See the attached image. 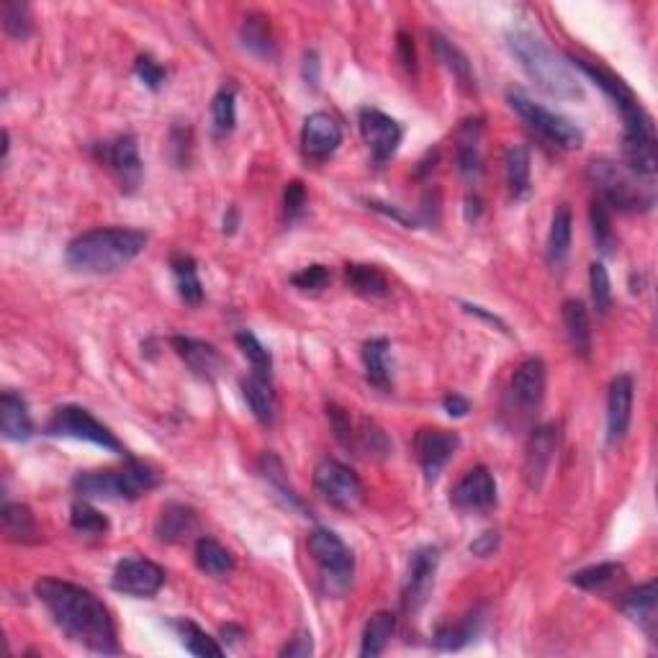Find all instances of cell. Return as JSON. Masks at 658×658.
Here are the masks:
<instances>
[{"instance_id":"1","label":"cell","mask_w":658,"mask_h":658,"mask_svg":"<svg viewBox=\"0 0 658 658\" xmlns=\"http://www.w3.org/2000/svg\"><path fill=\"white\" fill-rule=\"evenodd\" d=\"M36 597L47 607L54 625L75 643L96 653H119L116 623L108 607L90 589L78 587L72 581L39 579Z\"/></svg>"},{"instance_id":"2","label":"cell","mask_w":658,"mask_h":658,"mask_svg":"<svg viewBox=\"0 0 658 658\" xmlns=\"http://www.w3.org/2000/svg\"><path fill=\"white\" fill-rule=\"evenodd\" d=\"M147 247V234L129 227L88 229L67 245V265L78 273L106 276L126 268Z\"/></svg>"},{"instance_id":"3","label":"cell","mask_w":658,"mask_h":658,"mask_svg":"<svg viewBox=\"0 0 658 658\" xmlns=\"http://www.w3.org/2000/svg\"><path fill=\"white\" fill-rule=\"evenodd\" d=\"M507 44L509 52L515 54V60L527 72V78L533 80L543 93L561 98V101L581 98V85L574 70L540 36L530 34V31H512L507 36Z\"/></svg>"},{"instance_id":"4","label":"cell","mask_w":658,"mask_h":658,"mask_svg":"<svg viewBox=\"0 0 658 658\" xmlns=\"http://www.w3.org/2000/svg\"><path fill=\"white\" fill-rule=\"evenodd\" d=\"M587 178L597 191L599 201L617 211H628V214L651 211L653 204H656L653 180L630 170L625 162L597 157V160L589 162Z\"/></svg>"},{"instance_id":"5","label":"cell","mask_w":658,"mask_h":658,"mask_svg":"<svg viewBox=\"0 0 658 658\" xmlns=\"http://www.w3.org/2000/svg\"><path fill=\"white\" fill-rule=\"evenodd\" d=\"M157 484H160L157 471L142 461H129L126 466L106 468V471H83L72 481L83 499H126V502L144 497Z\"/></svg>"},{"instance_id":"6","label":"cell","mask_w":658,"mask_h":658,"mask_svg":"<svg viewBox=\"0 0 658 658\" xmlns=\"http://www.w3.org/2000/svg\"><path fill=\"white\" fill-rule=\"evenodd\" d=\"M306 548H309V556L319 566V574H322L324 589L329 594H342L355 574V558L353 551L342 543L340 535H335L327 527H317L309 540H306Z\"/></svg>"},{"instance_id":"7","label":"cell","mask_w":658,"mask_h":658,"mask_svg":"<svg viewBox=\"0 0 658 658\" xmlns=\"http://www.w3.org/2000/svg\"><path fill=\"white\" fill-rule=\"evenodd\" d=\"M507 101L548 142L558 144L563 150H579L581 144H584V132L574 121H569L561 114H553V111L543 108L540 103H535L530 96H525L522 90H509Z\"/></svg>"},{"instance_id":"8","label":"cell","mask_w":658,"mask_h":658,"mask_svg":"<svg viewBox=\"0 0 658 658\" xmlns=\"http://www.w3.org/2000/svg\"><path fill=\"white\" fill-rule=\"evenodd\" d=\"M47 435L52 437H72V440H85V443H93L103 450H111L116 455H124V445H121L119 437L108 430L106 425H101L96 417L90 412H85L83 407H65L54 409L52 417L47 422Z\"/></svg>"},{"instance_id":"9","label":"cell","mask_w":658,"mask_h":658,"mask_svg":"<svg viewBox=\"0 0 658 658\" xmlns=\"http://www.w3.org/2000/svg\"><path fill=\"white\" fill-rule=\"evenodd\" d=\"M314 486L322 494L324 502H329L335 509L342 512H353L360 507L365 497L363 481L358 479V473L345 463L335 461V458H324L314 471Z\"/></svg>"},{"instance_id":"10","label":"cell","mask_w":658,"mask_h":658,"mask_svg":"<svg viewBox=\"0 0 658 658\" xmlns=\"http://www.w3.org/2000/svg\"><path fill=\"white\" fill-rule=\"evenodd\" d=\"M437 563H440V551H437L435 545L417 548L412 558H409L407 579H404V587H401V610L407 612V615H414V612H419L427 605L432 587H435Z\"/></svg>"},{"instance_id":"11","label":"cell","mask_w":658,"mask_h":658,"mask_svg":"<svg viewBox=\"0 0 658 658\" xmlns=\"http://www.w3.org/2000/svg\"><path fill=\"white\" fill-rule=\"evenodd\" d=\"M96 155L116 175V180L121 183V191H134L139 186L144 165L142 157H139V144L132 134H121V137L111 139V142L96 144Z\"/></svg>"},{"instance_id":"12","label":"cell","mask_w":658,"mask_h":658,"mask_svg":"<svg viewBox=\"0 0 658 658\" xmlns=\"http://www.w3.org/2000/svg\"><path fill=\"white\" fill-rule=\"evenodd\" d=\"M162 584H165V571L147 558H124L116 563L114 574H111V587L116 592L139 599L155 597Z\"/></svg>"},{"instance_id":"13","label":"cell","mask_w":658,"mask_h":658,"mask_svg":"<svg viewBox=\"0 0 658 658\" xmlns=\"http://www.w3.org/2000/svg\"><path fill=\"white\" fill-rule=\"evenodd\" d=\"M450 504L458 512L466 515H479V512H489L497 504V481L491 476L486 466H476L463 476L450 491Z\"/></svg>"},{"instance_id":"14","label":"cell","mask_w":658,"mask_h":658,"mask_svg":"<svg viewBox=\"0 0 658 658\" xmlns=\"http://www.w3.org/2000/svg\"><path fill=\"white\" fill-rule=\"evenodd\" d=\"M458 448H461V437L450 430H443V427H422L414 435V455H417L427 481H435L440 476L445 463L453 458Z\"/></svg>"},{"instance_id":"15","label":"cell","mask_w":658,"mask_h":658,"mask_svg":"<svg viewBox=\"0 0 658 658\" xmlns=\"http://www.w3.org/2000/svg\"><path fill=\"white\" fill-rule=\"evenodd\" d=\"M360 134H363L368 150L376 165H383L394 157L401 144V126L391 116H386L378 108H360L358 114Z\"/></svg>"},{"instance_id":"16","label":"cell","mask_w":658,"mask_h":658,"mask_svg":"<svg viewBox=\"0 0 658 658\" xmlns=\"http://www.w3.org/2000/svg\"><path fill=\"white\" fill-rule=\"evenodd\" d=\"M509 404L512 409L530 417L535 409L540 407V401L545 396V363L540 358H527L525 363L517 365V371L512 373L509 381Z\"/></svg>"},{"instance_id":"17","label":"cell","mask_w":658,"mask_h":658,"mask_svg":"<svg viewBox=\"0 0 658 658\" xmlns=\"http://www.w3.org/2000/svg\"><path fill=\"white\" fill-rule=\"evenodd\" d=\"M558 450V427L556 425H540L530 432V440H527L525 448V484L533 491H538L543 486L545 476L551 471V463L556 458Z\"/></svg>"},{"instance_id":"18","label":"cell","mask_w":658,"mask_h":658,"mask_svg":"<svg viewBox=\"0 0 658 658\" xmlns=\"http://www.w3.org/2000/svg\"><path fill=\"white\" fill-rule=\"evenodd\" d=\"M633 396L635 383L633 376L623 373V376L612 378L610 394H607V443H620L630 430V419H633Z\"/></svg>"},{"instance_id":"19","label":"cell","mask_w":658,"mask_h":658,"mask_svg":"<svg viewBox=\"0 0 658 658\" xmlns=\"http://www.w3.org/2000/svg\"><path fill=\"white\" fill-rule=\"evenodd\" d=\"M170 342H173L178 358L191 368L193 376L204 378V381H214V378L222 376L224 368H227V360H224L222 353H219L214 345H209V342L183 335H175Z\"/></svg>"},{"instance_id":"20","label":"cell","mask_w":658,"mask_h":658,"mask_svg":"<svg viewBox=\"0 0 658 658\" xmlns=\"http://www.w3.org/2000/svg\"><path fill=\"white\" fill-rule=\"evenodd\" d=\"M342 129L329 114H312L301 129V150L309 160L322 162L340 147Z\"/></svg>"},{"instance_id":"21","label":"cell","mask_w":658,"mask_h":658,"mask_svg":"<svg viewBox=\"0 0 658 658\" xmlns=\"http://www.w3.org/2000/svg\"><path fill=\"white\" fill-rule=\"evenodd\" d=\"M242 394H245L247 407H250V412L255 414V419H258L260 425L270 427L276 422L278 399H276V391H273V376L252 371L250 376L242 381Z\"/></svg>"},{"instance_id":"22","label":"cell","mask_w":658,"mask_h":658,"mask_svg":"<svg viewBox=\"0 0 658 658\" xmlns=\"http://www.w3.org/2000/svg\"><path fill=\"white\" fill-rule=\"evenodd\" d=\"M0 432L13 443H26L34 437L29 407H26L24 396H18L16 391H3L0 396Z\"/></svg>"},{"instance_id":"23","label":"cell","mask_w":658,"mask_h":658,"mask_svg":"<svg viewBox=\"0 0 658 658\" xmlns=\"http://www.w3.org/2000/svg\"><path fill=\"white\" fill-rule=\"evenodd\" d=\"M481 132H484V126H481V119H468L463 121V126L458 129V150H455V157H458V170L466 180H476L481 178L484 173V165H481Z\"/></svg>"},{"instance_id":"24","label":"cell","mask_w":658,"mask_h":658,"mask_svg":"<svg viewBox=\"0 0 658 658\" xmlns=\"http://www.w3.org/2000/svg\"><path fill=\"white\" fill-rule=\"evenodd\" d=\"M155 533L162 543H186L198 533V517L186 504H168L157 517Z\"/></svg>"},{"instance_id":"25","label":"cell","mask_w":658,"mask_h":658,"mask_svg":"<svg viewBox=\"0 0 658 658\" xmlns=\"http://www.w3.org/2000/svg\"><path fill=\"white\" fill-rule=\"evenodd\" d=\"M656 581H648L643 587L630 589L620 599V610L625 612V617H630L638 628L646 630L648 635H656Z\"/></svg>"},{"instance_id":"26","label":"cell","mask_w":658,"mask_h":658,"mask_svg":"<svg viewBox=\"0 0 658 658\" xmlns=\"http://www.w3.org/2000/svg\"><path fill=\"white\" fill-rule=\"evenodd\" d=\"M561 317L574 353L581 355V358H589V353H592V322H589L587 306L576 299L563 301Z\"/></svg>"},{"instance_id":"27","label":"cell","mask_w":658,"mask_h":658,"mask_svg":"<svg viewBox=\"0 0 658 658\" xmlns=\"http://www.w3.org/2000/svg\"><path fill=\"white\" fill-rule=\"evenodd\" d=\"M0 522H3V535H6L11 543L31 545L39 543V525H36V517L31 515V509L26 504H13L6 502L0 509Z\"/></svg>"},{"instance_id":"28","label":"cell","mask_w":658,"mask_h":658,"mask_svg":"<svg viewBox=\"0 0 658 658\" xmlns=\"http://www.w3.org/2000/svg\"><path fill=\"white\" fill-rule=\"evenodd\" d=\"M481 628H484V610L476 607V610L468 612L466 617H461L458 623L443 625V628L437 630L432 641H435V646L440 648V651H461L463 646H468V643L481 633Z\"/></svg>"},{"instance_id":"29","label":"cell","mask_w":658,"mask_h":658,"mask_svg":"<svg viewBox=\"0 0 658 658\" xmlns=\"http://www.w3.org/2000/svg\"><path fill=\"white\" fill-rule=\"evenodd\" d=\"M571 240H574V214L566 204H561L553 214L551 232H548V263L561 268L569 260Z\"/></svg>"},{"instance_id":"30","label":"cell","mask_w":658,"mask_h":658,"mask_svg":"<svg viewBox=\"0 0 658 658\" xmlns=\"http://www.w3.org/2000/svg\"><path fill=\"white\" fill-rule=\"evenodd\" d=\"M363 363L368 383L376 389H391V345L386 337H373L363 345Z\"/></svg>"},{"instance_id":"31","label":"cell","mask_w":658,"mask_h":658,"mask_svg":"<svg viewBox=\"0 0 658 658\" xmlns=\"http://www.w3.org/2000/svg\"><path fill=\"white\" fill-rule=\"evenodd\" d=\"M193 558H196L198 569L214 576V579H224L234 569V556L214 538H198L196 548H193Z\"/></svg>"},{"instance_id":"32","label":"cell","mask_w":658,"mask_h":658,"mask_svg":"<svg viewBox=\"0 0 658 658\" xmlns=\"http://www.w3.org/2000/svg\"><path fill=\"white\" fill-rule=\"evenodd\" d=\"M625 579V566L623 563L607 561V563H597V566H589V569H581L576 574H571V584L584 592H610L615 584Z\"/></svg>"},{"instance_id":"33","label":"cell","mask_w":658,"mask_h":658,"mask_svg":"<svg viewBox=\"0 0 658 658\" xmlns=\"http://www.w3.org/2000/svg\"><path fill=\"white\" fill-rule=\"evenodd\" d=\"M345 281L347 288L353 294L363 296V299H383V296L389 294V281L373 265H345Z\"/></svg>"},{"instance_id":"34","label":"cell","mask_w":658,"mask_h":658,"mask_svg":"<svg viewBox=\"0 0 658 658\" xmlns=\"http://www.w3.org/2000/svg\"><path fill=\"white\" fill-rule=\"evenodd\" d=\"M396 633V617L391 612H376L371 620L365 623L363 643H360V656L376 658L389 648L391 638Z\"/></svg>"},{"instance_id":"35","label":"cell","mask_w":658,"mask_h":658,"mask_svg":"<svg viewBox=\"0 0 658 658\" xmlns=\"http://www.w3.org/2000/svg\"><path fill=\"white\" fill-rule=\"evenodd\" d=\"M504 175H507L509 196L520 201L530 193V152L525 144H512L504 157Z\"/></svg>"},{"instance_id":"36","label":"cell","mask_w":658,"mask_h":658,"mask_svg":"<svg viewBox=\"0 0 658 658\" xmlns=\"http://www.w3.org/2000/svg\"><path fill=\"white\" fill-rule=\"evenodd\" d=\"M430 39H432V49H435L437 60H440L445 67H448L450 75L458 80V85H461V88H466V90L476 88V78H473L471 62H468L466 54H463L458 47H453V44L445 39V36L432 34Z\"/></svg>"},{"instance_id":"37","label":"cell","mask_w":658,"mask_h":658,"mask_svg":"<svg viewBox=\"0 0 658 658\" xmlns=\"http://www.w3.org/2000/svg\"><path fill=\"white\" fill-rule=\"evenodd\" d=\"M170 268H173L175 288H178L180 299L186 301L188 306H198L204 301V286H201V278H198L196 260L191 255H175L170 260Z\"/></svg>"},{"instance_id":"38","label":"cell","mask_w":658,"mask_h":658,"mask_svg":"<svg viewBox=\"0 0 658 658\" xmlns=\"http://www.w3.org/2000/svg\"><path fill=\"white\" fill-rule=\"evenodd\" d=\"M242 47L250 54L260 57V60H270L276 54V44H273V36H270L268 18L260 16V13H252L245 18V24L240 29Z\"/></svg>"},{"instance_id":"39","label":"cell","mask_w":658,"mask_h":658,"mask_svg":"<svg viewBox=\"0 0 658 658\" xmlns=\"http://www.w3.org/2000/svg\"><path fill=\"white\" fill-rule=\"evenodd\" d=\"M173 628L178 630L180 643L186 646V651L191 653V656H201V658L224 656V648L216 643V638H211L206 630H201L196 623H191V620H178V623H173Z\"/></svg>"},{"instance_id":"40","label":"cell","mask_w":658,"mask_h":658,"mask_svg":"<svg viewBox=\"0 0 658 658\" xmlns=\"http://www.w3.org/2000/svg\"><path fill=\"white\" fill-rule=\"evenodd\" d=\"M234 124H237V90L234 85H224L211 103V126L216 137H227L234 132Z\"/></svg>"},{"instance_id":"41","label":"cell","mask_w":658,"mask_h":658,"mask_svg":"<svg viewBox=\"0 0 658 658\" xmlns=\"http://www.w3.org/2000/svg\"><path fill=\"white\" fill-rule=\"evenodd\" d=\"M70 525L72 530L83 538H103L108 533V520L101 515L96 507H90L88 502H75L70 509Z\"/></svg>"},{"instance_id":"42","label":"cell","mask_w":658,"mask_h":658,"mask_svg":"<svg viewBox=\"0 0 658 658\" xmlns=\"http://www.w3.org/2000/svg\"><path fill=\"white\" fill-rule=\"evenodd\" d=\"M0 18H3V31L18 42L29 39L31 31H34V21H31V11L26 3H18V0H6L3 8H0Z\"/></svg>"},{"instance_id":"43","label":"cell","mask_w":658,"mask_h":658,"mask_svg":"<svg viewBox=\"0 0 658 658\" xmlns=\"http://www.w3.org/2000/svg\"><path fill=\"white\" fill-rule=\"evenodd\" d=\"M234 340H237V345H240L242 355L250 360L252 371L273 376V355H270V350L258 340V337L252 335V332H247V329H242V332H237Z\"/></svg>"},{"instance_id":"44","label":"cell","mask_w":658,"mask_h":658,"mask_svg":"<svg viewBox=\"0 0 658 658\" xmlns=\"http://www.w3.org/2000/svg\"><path fill=\"white\" fill-rule=\"evenodd\" d=\"M592 232H594V242L605 255L615 252V232H612V219H610V206L602 204L599 198L592 201Z\"/></svg>"},{"instance_id":"45","label":"cell","mask_w":658,"mask_h":658,"mask_svg":"<svg viewBox=\"0 0 658 658\" xmlns=\"http://www.w3.org/2000/svg\"><path fill=\"white\" fill-rule=\"evenodd\" d=\"M589 286H592V301L597 314H602V317L610 314L612 281H610V273H607V268L602 263H592V268H589Z\"/></svg>"},{"instance_id":"46","label":"cell","mask_w":658,"mask_h":658,"mask_svg":"<svg viewBox=\"0 0 658 658\" xmlns=\"http://www.w3.org/2000/svg\"><path fill=\"white\" fill-rule=\"evenodd\" d=\"M353 445H358L365 455H386L391 448L386 432H383L376 422H368V419H363V422H360V430H355Z\"/></svg>"},{"instance_id":"47","label":"cell","mask_w":658,"mask_h":658,"mask_svg":"<svg viewBox=\"0 0 658 658\" xmlns=\"http://www.w3.org/2000/svg\"><path fill=\"white\" fill-rule=\"evenodd\" d=\"M263 476L270 481V484L276 486L281 491V497L286 499L288 504H294V507H301L299 497H296V491L286 484V473H283V463L278 461L276 455H263Z\"/></svg>"},{"instance_id":"48","label":"cell","mask_w":658,"mask_h":658,"mask_svg":"<svg viewBox=\"0 0 658 658\" xmlns=\"http://www.w3.org/2000/svg\"><path fill=\"white\" fill-rule=\"evenodd\" d=\"M329 270L324 268V265H306V268H301L299 273H294L291 276V283H294L299 291H324L329 283Z\"/></svg>"},{"instance_id":"49","label":"cell","mask_w":658,"mask_h":658,"mask_svg":"<svg viewBox=\"0 0 658 658\" xmlns=\"http://www.w3.org/2000/svg\"><path fill=\"white\" fill-rule=\"evenodd\" d=\"M327 417H329V422H332V430H335L337 440H340L345 448H353L355 427H353V422H350V414H347L345 409L337 407V404H329Z\"/></svg>"},{"instance_id":"50","label":"cell","mask_w":658,"mask_h":658,"mask_svg":"<svg viewBox=\"0 0 658 658\" xmlns=\"http://www.w3.org/2000/svg\"><path fill=\"white\" fill-rule=\"evenodd\" d=\"M283 209H286L288 222H294V219H299V216L304 214L306 191L299 180H291L286 186V191H283Z\"/></svg>"},{"instance_id":"51","label":"cell","mask_w":658,"mask_h":658,"mask_svg":"<svg viewBox=\"0 0 658 658\" xmlns=\"http://www.w3.org/2000/svg\"><path fill=\"white\" fill-rule=\"evenodd\" d=\"M134 70H137L139 80H142L144 85L150 90H160L162 83H165V70H162L160 65H157L152 57H139L137 65H134Z\"/></svg>"},{"instance_id":"52","label":"cell","mask_w":658,"mask_h":658,"mask_svg":"<svg viewBox=\"0 0 658 658\" xmlns=\"http://www.w3.org/2000/svg\"><path fill=\"white\" fill-rule=\"evenodd\" d=\"M312 633L309 630H299V633L291 638V643H286L281 651V656H288V658H304V656H312Z\"/></svg>"},{"instance_id":"53","label":"cell","mask_w":658,"mask_h":658,"mask_svg":"<svg viewBox=\"0 0 658 658\" xmlns=\"http://www.w3.org/2000/svg\"><path fill=\"white\" fill-rule=\"evenodd\" d=\"M188 150H191V132L188 129H178L175 126L173 129V152H178L175 155V162H178L180 168L188 162Z\"/></svg>"},{"instance_id":"54","label":"cell","mask_w":658,"mask_h":658,"mask_svg":"<svg viewBox=\"0 0 658 658\" xmlns=\"http://www.w3.org/2000/svg\"><path fill=\"white\" fill-rule=\"evenodd\" d=\"M497 545H499V533L489 530V533L479 535V538L473 540V543H471V553H473V556L486 558V556H491V553L497 551Z\"/></svg>"},{"instance_id":"55","label":"cell","mask_w":658,"mask_h":658,"mask_svg":"<svg viewBox=\"0 0 658 658\" xmlns=\"http://www.w3.org/2000/svg\"><path fill=\"white\" fill-rule=\"evenodd\" d=\"M443 407L450 417H466L471 412V401L461 394H450L443 399Z\"/></svg>"},{"instance_id":"56","label":"cell","mask_w":658,"mask_h":658,"mask_svg":"<svg viewBox=\"0 0 658 658\" xmlns=\"http://www.w3.org/2000/svg\"><path fill=\"white\" fill-rule=\"evenodd\" d=\"M399 57L407 70H417V54H414V44L407 34H399Z\"/></svg>"},{"instance_id":"57","label":"cell","mask_w":658,"mask_h":658,"mask_svg":"<svg viewBox=\"0 0 658 658\" xmlns=\"http://www.w3.org/2000/svg\"><path fill=\"white\" fill-rule=\"evenodd\" d=\"M304 80L312 85V88H317V83H319V57L314 52H309L304 57Z\"/></svg>"},{"instance_id":"58","label":"cell","mask_w":658,"mask_h":658,"mask_svg":"<svg viewBox=\"0 0 658 658\" xmlns=\"http://www.w3.org/2000/svg\"><path fill=\"white\" fill-rule=\"evenodd\" d=\"M466 312H471V314H479V317H484L486 322H491V324H499V327L504 329V322L499 317H494V314H486L484 309H481V306H473V304H466Z\"/></svg>"}]
</instances>
